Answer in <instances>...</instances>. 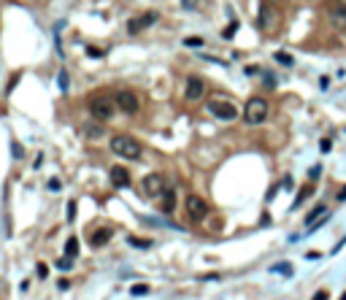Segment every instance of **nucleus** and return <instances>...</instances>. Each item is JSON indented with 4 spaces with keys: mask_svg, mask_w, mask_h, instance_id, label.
I'll return each instance as SVG.
<instances>
[{
    "mask_svg": "<svg viewBox=\"0 0 346 300\" xmlns=\"http://www.w3.org/2000/svg\"><path fill=\"white\" fill-rule=\"evenodd\" d=\"M268 100L265 97H249V103H246L244 108V122L246 125H262L265 119H268Z\"/></svg>",
    "mask_w": 346,
    "mask_h": 300,
    "instance_id": "1",
    "label": "nucleus"
},
{
    "mask_svg": "<svg viewBox=\"0 0 346 300\" xmlns=\"http://www.w3.org/2000/svg\"><path fill=\"white\" fill-rule=\"evenodd\" d=\"M111 152L119 154V157H125V160H138L141 157V143H138L135 138L117 135V138H111Z\"/></svg>",
    "mask_w": 346,
    "mask_h": 300,
    "instance_id": "2",
    "label": "nucleus"
},
{
    "mask_svg": "<svg viewBox=\"0 0 346 300\" xmlns=\"http://www.w3.org/2000/svg\"><path fill=\"white\" fill-rule=\"evenodd\" d=\"M114 108H117V103L103 97V95H97L95 100L89 103V114H92V119H97V122H108V119L114 117Z\"/></svg>",
    "mask_w": 346,
    "mask_h": 300,
    "instance_id": "3",
    "label": "nucleus"
},
{
    "mask_svg": "<svg viewBox=\"0 0 346 300\" xmlns=\"http://www.w3.org/2000/svg\"><path fill=\"white\" fill-rule=\"evenodd\" d=\"M209 111L214 114L216 119H222V122H233V119L238 117V108H235L233 103H227V100H211Z\"/></svg>",
    "mask_w": 346,
    "mask_h": 300,
    "instance_id": "4",
    "label": "nucleus"
},
{
    "mask_svg": "<svg viewBox=\"0 0 346 300\" xmlns=\"http://www.w3.org/2000/svg\"><path fill=\"white\" fill-rule=\"evenodd\" d=\"M165 189H168V184H165V178L160 176V173H149V176L143 178V192H146L149 198H163Z\"/></svg>",
    "mask_w": 346,
    "mask_h": 300,
    "instance_id": "5",
    "label": "nucleus"
},
{
    "mask_svg": "<svg viewBox=\"0 0 346 300\" xmlns=\"http://www.w3.org/2000/svg\"><path fill=\"white\" fill-rule=\"evenodd\" d=\"M157 19H160L157 11H146V14H141V16H135V19H130V22H128V33H130V36H138L141 30L152 27Z\"/></svg>",
    "mask_w": 346,
    "mask_h": 300,
    "instance_id": "6",
    "label": "nucleus"
},
{
    "mask_svg": "<svg viewBox=\"0 0 346 300\" xmlns=\"http://www.w3.org/2000/svg\"><path fill=\"white\" fill-rule=\"evenodd\" d=\"M187 214L192 222H200V219H206V214H209V206H206L203 198H198V195H189L187 198Z\"/></svg>",
    "mask_w": 346,
    "mask_h": 300,
    "instance_id": "7",
    "label": "nucleus"
},
{
    "mask_svg": "<svg viewBox=\"0 0 346 300\" xmlns=\"http://www.w3.org/2000/svg\"><path fill=\"white\" fill-rule=\"evenodd\" d=\"M203 92H206V84H203V79H200V76H189V79H187V89H184V97H187L189 103L200 100V97H203Z\"/></svg>",
    "mask_w": 346,
    "mask_h": 300,
    "instance_id": "8",
    "label": "nucleus"
},
{
    "mask_svg": "<svg viewBox=\"0 0 346 300\" xmlns=\"http://www.w3.org/2000/svg\"><path fill=\"white\" fill-rule=\"evenodd\" d=\"M114 103H117V108L125 111V114H135L138 111V97L132 95V92H119V95L114 97Z\"/></svg>",
    "mask_w": 346,
    "mask_h": 300,
    "instance_id": "9",
    "label": "nucleus"
},
{
    "mask_svg": "<svg viewBox=\"0 0 346 300\" xmlns=\"http://www.w3.org/2000/svg\"><path fill=\"white\" fill-rule=\"evenodd\" d=\"M108 176H111V184H114L117 189H125V187H130V171L125 168V165H111Z\"/></svg>",
    "mask_w": 346,
    "mask_h": 300,
    "instance_id": "10",
    "label": "nucleus"
},
{
    "mask_svg": "<svg viewBox=\"0 0 346 300\" xmlns=\"http://www.w3.org/2000/svg\"><path fill=\"white\" fill-rule=\"evenodd\" d=\"M160 211H163V214H173V211H176V189L173 187H168L165 195L160 198Z\"/></svg>",
    "mask_w": 346,
    "mask_h": 300,
    "instance_id": "11",
    "label": "nucleus"
},
{
    "mask_svg": "<svg viewBox=\"0 0 346 300\" xmlns=\"http://www.w3.org/2000/svg\"><path fill=\"white\" fill-rule=\"evenodd\" d=\"M111 235H114L111 227H100V230H95V233H92L89 244L92 246H103V244H108V238H111Z\"/></svg>",
    "mask_w": 346,
    "mask_h": 300,
    "instance_id": "12",
    "label": "nucleus"
},
{
    "mask_svg": "<svg viewBox=\"0 0 346 300\" xmlns=\"http://www.w3.org/2000/svg\"><path fill=\"white\" fill-rule=\"evenodd\" d=\"M65 255H68V259H73L79 255V238L76 235H71V238H68V244H65Z\"/></svg>",
    "mask_w": 346,
    "mask_h": 300,
    "instance_id": "13",
    "label": "nucleus"
},
{
    "mask_svg": "<svg viewBox=\"0 0 346 300\" xmlns=\"http://www.w3.org/2000/svg\"><path fill=\"white\" fill-rule=\"evenodd\" d=\"M311 192H314V184H308V187H303L301 192H298V198H295V203H292V209H298V206H301V203H303L305 198H308Z\"/></svg>",
    "mask_w": 346,
    "mask_h": 300,
    "instance_id": "14",
    "label": "nucleus"
},
{
    "mask_svg": "<svg viewBox=\"0 0 346 300\" xmlns=\"http://www.w3.org/2000/svg\"><path fill=\"white\" fill-rule=\"evenodd\" d=\"M130 246H138V249H152V241H146V238H138V235H130Z\"/></svg>",
    "mask_w": 346,
    "mask_h": 300,
    "instance_id": "15",
    "label": "nucleus"
},
{
    "mask_svg": "<svg viewBox=\"0 0 346 300\" xmlns=\"http://www.w3.org/2000/svg\"><path fill=\"white\" fill-rule=\"evenodd\" d=\"M333 16L346 19V0H336V5H333Z\"/></svg>",
    "mask_w": 346,
    "mask_h": 300,
    "instance_id": "16",
    "label": "nucleus"
},
{
    "mask_svg": "<svg viewBox=\"0 0 346 300\" xmlns=\"http://www.w3.org/2000/svg\"><path fill=\"white\" fill-rule=\"evenodd\" d=\"M130 295L143 298V295H149V287H146V284H132V287H130Z\"/></svg>",
    "mask_w": 346,
    "mask_h": 300,
    "instance_id": "17",
    "label": "nucleus"
},
{
    "mask_svg": "<svg viewBox=\"0 0 346 300\" xmlns=\"http://www.w3.org/2000/svg\"><path fill=\"white\" fill-rule=\"evenodd\" d=\"M276 62H281V65H292V57L287 54V51H276Z\"/></svg>",
    "mask_w": 346,
    "mask_h": 300,
    "instance_id": "18",
    "label": "nucleus"
},
{
    "mask_svg": "<svg viewBox=\"0 0 346 300\" xmlns=\"http://www.w3.org/2000/svg\"><path fill=\"white\" fill-rule=\"evenodd\" d=\"M68 84H71V79H68V71H60V89L65 92Z\"/></svg>",
    "mask_w": 346,
    "mask_h": 300,
    "instance_id": "19",
    "label": "nucleus"
},
{
    "mask_svg": "<svg viewBox=\"0 0 346 300\" xmlns=\"http://www.w3.org/2000/svg\"><path fill=\"white\" fill-rule=\"evenodd\" d=\"M273 270H276V273H287V276H290L292 273V265L281 262V265H273Z\"/></svg>",
    "mask_w": 346,
    "mask_h": 300,
    "instance_id": "20",
    "label": "nucleus"
},
{
    "mask_svg": "<svg viewBox=\"0 0 346 300\" xmlns=\"http://www.w3.org/2000/svg\"><path fill=\"white\" fill-rule=\"evenodd\" d=\"M86 54H89V57H95V60H100V57H103V51L97 49V46H86Z\"/></svg>",
    "mask_w": 346,
    "mask_h": 300,
    "instance_id": "21",
    "label": "nucleus"
},
{
    "mask_svg": "<svg viewBox=\"0 0 346 300\" xmlns=\"http://www.w3.org/2000/svg\"><path fill=\"white\" fill-rule=\"evenodd\" d=\"M36 273H38V279H46L49 276V268H46L43 262H38V268H36Z\"/></svg>",
    "mask_w": 346,
    "mask_h": 300,
    "instance_id": "22",
    "label": "nucleus"
},
{
    "mask_svg": "<svg viewBox=\"0 0 346 300\" xmlns=\"http://www.w3.org/2000/svg\"><path fill=\"white\" fill-rule=\"evenodd\" d=\"M11 154H14V160H19V157H22V146H19L16 141L11 143Z\"/></svg>",
    "mask_w": 346,
    "mask_h": 300,
    "instance_id": "23",
    "label": "nucleus"
},
{
    "mask_svg": "<svg viewBox=\"0 0 346 300\" xmlns=\"http://www.w3.org/2000/svg\"><path fill=\"white\" fill-rule=\"evenodd\" d=\"M184 46H203V38H184Z\"/></svg>",
    "mask_w": 346,
    "mask_h": 300,
    "instance_id": "24",
    "label": "nucleus"
},
{
    "mask_svg": "<svg viewBox=\"0 0 346 300\" xmlns=\"http://www.w3.org/2000/svg\"><path fill=\"white\" fill-rule=\"evenodd\" d=\"M49 189H51V192H60V189H62L60 178H51V181H49Z\"/></svg>",
    "mask_w": 346,
    "mask_h": 300,
    "instance_id": "25",
    "label": "nucleus"
},
{
    "mask_svg": "<svg viewBox=\"0 0 346 300\" xmlns=\"http://www.w3.org/2000/svg\"><path fill=\"white\" fill-rule=\"evenodd\" d=\"M319 149H322V152H330V149H333V143H330V138H322V143H319Z\"/></svg>",
    "mask_w": 346,
    "mask_h": 300,
    "instance_id": "26",
    "label": "nucleus"
},
{
    "mask_svg": "<svg viewBox=\"0 0 346 300\" xmlns=\"http://www.w3.org/2000/svg\"><path fill=\"white\" fill-rule=\"evenodd\" d=\"M327 298H330V292H327V290H319V292L314 295V300H327Z\"/></svg>",
    "mask_w": 346,
    "mask_h": 300,
    "instance_id": "27",
    "label": "nucleus"
},
{
    "mask_svg": "<svg viewBox=\"0 0 346 300\" xmlns=\"http://www.w3.org/2000/svg\"><path fill=\"white\" fill-rule=\"evenodd\" d=\"M235 27H238V25H235V22H233V25H230V27H227V30H224V33H222V36H224V38H233V33H235Z\"/></svg>",
    "mask_w": 346,
    "mask_h": 300,
    "instance_id": "28",
    "label": "nucleus"
},
{
    "mask_svg": "<svg viewBox=\"0 0 346 300\" xmlns=\"http://www.w3.org/2000/svg\"><path fill=\"white\" fill-rule=\"evenodd\" d=\"M57 268H62V270H68V268H71V259H65V257H62V259H60V262H57Z\"/></svg>",
    "mask_w": 346,
    "mask_h": 300,
    "instance_id": "29",
    "label": "nucleus"
},
{
    "mask_svg": "<svg viewBox=\"0 0 346 300\" xmlns=\"http://www.w3.org/2000/svg\"><path fill=\"white\" fill-rule=\"evenodd\" d=\"M76 216V203H68V219Z\"/></svg>",
    "mask_w": 346,
    "mask_h": 300,
    "instance_id": "30",
    "label": "nucleus"
},
{
    "mask_svg": "<svg viewBox=\"0 0 346 300\" xmlns=\"http://www.w3.org/2000/svg\"><path fill=\"white\" fill-rule=\"evenodd\" d=\"M57 287H60V290H68V287H71V281H68V279H60V284H57Z\"/></svg>",
    "mask_w": 346,
    "mask_h": 300,
    "instance_id": "31",
    "label": "nucleus"
},
{
    "mask_svg": "<svg viewBox=\"0 0 346 300\" xmlns=\"http://www.w3.org/2000/svg\"><path fill=\"white\" fill-rule=\"evenodd\" d=\"M84 132H86V135H100V130H97V128H86Z\"/></svg>",
    "mask_w": 346,
    "mask_h": 300,
    "instance_id": "32",
    "label": "nucleus"
},
{
    "mask_svg": "<svg viewBox=\"0 0 346 300\" xmlns=\"http://www.w3.org/2000/svg\"><path fill=\"white\" fill-rule=\"evenodd\" d=\"M195 5V0H184V8H192Z\"/></svg>",
    "mask_w": 346,
    "mask_h": 300,
    "instance_id": "33",
    "label": "nucleus"
},
{
    "mask_svg": "<svg viewBox=\"0 0 346 300\" xmlns=\"http://www.w3.org/2000/svg\"><path fill=\"white\" fill-rule=\"evenodd\" d=\"M338 200H346V187L341 189V192H338Z\"/></svg>",
    "mask_w": 346,
    "mask_h": 300,
    "instance_id": "34",
    "label": "nucleus"
}]
</instances>
